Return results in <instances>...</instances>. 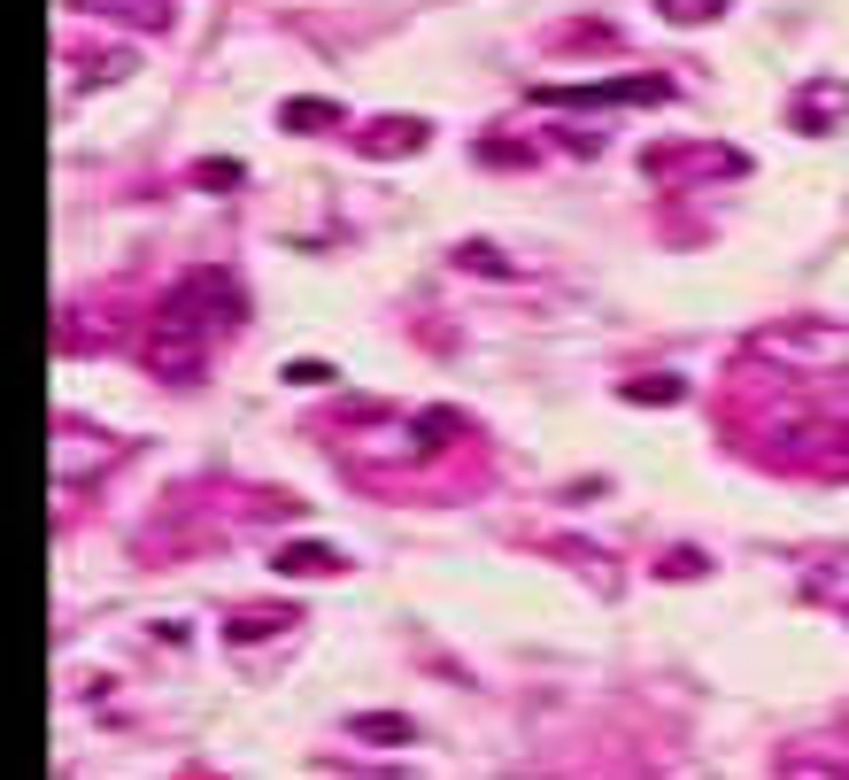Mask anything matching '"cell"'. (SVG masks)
<instances>
[{"label": "cell", "mask_w": 849, "mask_h": 780, "mask_svg": "<svg viewBox=\"0 0 849 780\" xmlns=\"http://www.w3.org/2000/svg\"><path fill=\"white\" fill-rule=\"evenodd\" d=\"M356 734H379V742H402L409 719H356Z\"/></svg>", "instance_id": "2"}, {"label": "cell", "mask_w": 849, "mask_h": 780, "mask_svg": "<svg viewBox=\"0 0 849 780\" xmlns=\"http://www.w3.org/2000/svg\"><path fill=\"white\" fill-rule=\"evenodd\" d=\"M679 394H688L679 379H633V387H626V402H679Z\"/></svg>", "instance_id": "1"}]
</instances>
